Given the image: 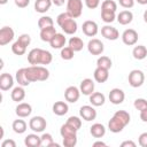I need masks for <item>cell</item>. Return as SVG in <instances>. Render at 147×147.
<instances>
[{
  "mask_svg": "<svg viewBox=\"0 0 147 147\" xmlns=\"http://www.w3.org/2000/svg\"><path fill=\"white\" fill-rule=\"evenodd\" d=\"M60 55H61V59H63V60H65V61H69V60H72V59H74V56H75V51H74L70 46H64L63 48H61Z\"/></svg>",
  "mask_w": 147,
  "mask_h": 147,
  "instance_id": "cell-37",
  "label": "cell"
},
{
  "mask_svg": "<svg viewBox=\"0 0 147 147\" xmlns=\"http://www.w3.org/2000/svg\"><path fill=\"white\" fill-rule=\"evenodd\" d=\"M93 146H94V147H96V146H103V147H106L107 144L103 142V141H100V140H99V141H95V142L93 144Z\"/></svg>",
  "mask_w": 147,
  "mask_h": 147,
  "instance_id": "cell-52",
  "label": "cell"
},
{
  "mask_svg": "<svg viewBox=\"0 0 147 147\" xmlns=\"http://www.w3.org/2000/svg\"><path fill=\"white\" fill-rule=\"evenodd\" d=\"M106 102V96L101 92H93L90 95V103L94 107H100Z\"/></svg>",
  "mask_w": 147,
  "mask_h": 147,
  "instance_id": "cell-29",
  "label": "cell"
},
{
  "mask_svg": "<svg viewBox=\"0 0 147 147\" xmlns=\"http://www.w3.org/2000/svg\"><path fill=\"white\" fill-rule=\"evenodd\" d=\"M25 71L30 83L45 82L49 78V71L44 65H30L25 68Z\"/></svg>",
  "mask_w": 147,
  "mask_h": 147,
  "instance_id": "cell-4",
  "label": "cell"
},
{
  "mask_svg": "<svg viewBox=\"0 0 147 147\" xmlns=\"http://www.w3.org/2000/svg\"><path fill=\"white\" fill-rule=\"evenodd\" d=\"M121 146H122V147H136L137 145H136V142L132 141V140H125V141H123V142L121 144Z\"/></svg>",
  "mask_w": 147,
  "mask_h": 147,
  "instance_id": "cell-49",
  "label": "cell"
},
{
  "mask_svg": "<svg viewBox=\"0 0 147 147\" xmlns=\"http://www.w3.org/2000/svg\"><path fill=\"white\" fill-rule=\"evenodd\" d=\"M113 65V61L109 56H106V55H101L98 57L96 60V67H100V68H103V69H110Z\"/></svg>",
  "mask_w": 147,
  "mask_h": 147,
  "instance_id": "cell-35",
  "label": "cell"
},
{
  "mask_svg": "<svg viewBox=\"0 0 147 147\" xmlns=\"http://www.w3.org/2000/svg\"><path fill=\"white\" fill-rule=\"evenodd\" d=\"M134 1L136 0H118V3L119 6H122L123 8L125 9H130L134 6Z\"/></svg>",
  "mask_w": 147,
  "mask_h": 147,
  "instance_id": "cell-44",
  "label": "cell"
},
{
  "mask_svg": "<svg viewBox=\"0 0 147 147\" xmlns=\"http://www.w3.org/2000/svg\"><path fill=\"white\" fill-rule=\"evenodd\" d=\"M127 80L132 87H134V88L140 87L145 82V74L139 69H133L130 71L129 76H127Z\"/></svg>",
  "mask_w": 147,
  "mask_h": 147,
  "instance_id": "cell-7",
  "label": "cell"
},
{
  "mask_svg": "<svg viewBox=\"0 0 147 147\" xmlns=\"http://www.w3.org/2000/svg\"><path fill=\"white\" fill-rule=\"evenodd\" d=\"M90 133L92 134V137L94 138H102L106 134V127L103 124L101 123H94L91 127H90Z\"/></svg>",
  "mask_w": 147,
  "mask_h": 147,
  "instance_id": "cell-30",
  "label": "cell"
},
{
  "mask_svg": "<svg viewBox=\"0 0 147 147\" xmlns=\"http://www.w3.org/2000/svg\"><path fill=\"white\" fill-rule=\"evenodd\" d=\"M108 98H109V101L113 105H121L125 99V93H124L123 90H121L118 87H115V88L110 90V92L108 94Z\"/></svg>",
  "mask_w": 147,
  "mask_h": 147,
  "instance_id": "cell-15",
  "label": "cell"
},
{
  "mask_svg": "<svg viewBox=\"0 0 147 147\" xmlns=\"http://www.w3.org/2000/svg\"><path fill=\"white\" fill-rule=\"evenodd\" d=\"M101 34L103 38L108 39V40H117L119 38V32L115 26L111 25H103L101 28Z\"/></svg>",
  "mask_w": 147,
  "mask_h": 147,
  "instance_id": "cell-16",
  "label": "cell"
},
{
  "mask_svg": "<svg viewBox=\"0 0 147 147\" xmlns=\"http://www.w3.org/2000/svg\"><path fill=\"white\" fill-rule=\"evenodd\" d=\"M77 129H75L74 126H71L70 124H68L67 122L60 127V134L62 138L65 137H76L77 136Z\"/></svg>",
  "mask_w": 147,
  "mask_h": 147,
  "instance_id": "cell-31",
  "label": "cell"
},
{
  "mask_svg": "<svg viewBox=\"0 0 147 147\" xmlns=\"http://www.w3.org/2000/svg\"><path fill=\"white\" fill-rule=\"evenodd\" d=\"M142 17H144V21H145V23H147V9L144 11V16H142Z\"/></svg>",
  "mask_w": 147,
  "mask_h": 147,
  "instance_id": "cell-54",
  "label": "cell"
},
{
  "mask_svg": "<svg viewBox=\"0 0 147 147\" xmlns=\"http://www.w3.org/2000/svg\"><path fill=\"white\" fill-rule=\"evenodd\" d=\"M56 33L57 32H56V29L54 26H48V28L41 29L40 30V39L45 42H49Z\"/></svg>",
  "mask_w": 147,
  "mask_h": 147,
  "instance_id": "cell-27",
  "label": "cell"
},
{
  "mask_svg": "<svg viewBox=\"0 0 147 147\" xmlns=\"http://www.w3.org/2000/svg\"><path fill=\"white\" fill-rule=\"evenodd\" d=\"M64 1H65V0H52L53 5H55V6H57V7L63 6V5H64Z\"/></svg>",
  "mask_w": 147,
  "mask_h": 147,
  "instance_id": "cell-51",
  "label": "cell"
},
{
  "mask_svg": "<svg viewBox=\"0 0 147 147\" xmlns=\"http://www.w3.org/2000/svg\"><path fill=\"white\" fill-rule=\"evenodd\" d=\"M101 18L105 23H113L116 20V13L114 11H107V10H101Z\"/></svg>",
  "mask_w": 147,
  "mask_h": 147,
  "instance_id": "cell-40",
  "label": "cell"
},
{
  "mask_svg": "<svg viewBox=\"0 0 147 147\" xmlns=\"http://www.w3.org/2000/svg\"><path fill=\"white\" fill-rule=\"evenodd\" d=\"M132 55L136 60H144L147 56V48L144 45H138L134 46V48L132 49Z\"/></svg>",
  "mask_w": 147,
  "mask_h": 147,
  "instance_id": "cell-33",
  "label": "cell"
},
{
  "mask_svg": "<svg viewBox=\"0 0 147 147\" xmlns=\"http://www.w3.org/2000/svg\"><path fill=\"white\" fill-rule=\"evenodd\" d=\"M93 77H94V80L96 83H106L109 78V70L108 69H103V68H100V67H96L94 72H93Z\"/></svg>",
  "mask_w": 147,
  "mask_h": 147,
  "instance_id": "cell-20",
  "label": "cell"
},
{
  "mask_svg": "<svg viewBox=\"0 0 147 147\" xmlns=\"http://www.w3.org/2000/svg\"><path fill=\"white\" fill-rule=\"evenodd\" d=\"M62 144L64 147H75L77 145V136L76 137H65L62 138Z\"/></svg>",
  "mask_w": 147,
  "mask_h": 147,
  "instance_id": "cell-43",
  "label": "cell"
},
{
  "mask_svg": "<svg viewBox=\"0 0 147 147\" xmlns=\"http://www.w3.org/2000/svg\"><path fill=\"white\" fill-rule=\"evenodd\" d=\"M13 86H14V77L8 72L1 74V76H0L1 91H9L10 88H13Z\"/></svg>",
  "mask_w": 147,
  "mask_h": 147,
  "instance_id": "cell-19",
  "label": "cell"
},
{
  "mask_svg": "<svg viewBox=\"0 0 147 147\" xmlns=\"http://www.w3.org/2000/svg\"><path fill=\"white\" fill-rule=\"evenodd\" d=\"M87 51L92 55H101L103 53V51H105V45L100 39L92 38L87 42Z\"/></svg>",
  "mask_w": 147,
  "mask_h": 147,
  "instance_id": "cell-10",
  "label": "cell"
},
{
  "mask_svg": "<svg viewBox=\"0 0 147 147\" xmlns=\"http://www.w3.org/2000/svg\"><path fill=\"white\" fill-rule=\"evenodd\" d=\"M79 116L86 121V122H91L94 121L96 118V110L94 108V106H90V105H84L80 107L79 109Z\"/></svg>",
  "mask_w": 147,
  "mask_h": 147,
  "instance_id": "cell-9",
  "label": "cell"
},
{
  "mask_svg": "<svg viewBox=\"0 0 147 147\" xmlns=\"http://www.w3.org/2000/svg\"><path fill=\"white\" fill-rule=\"evenodd\" d=\"M48 26H54L53 18L51 16H41L38 20V28L41 30V29H45V28H48Z\"/></svg>",
  "mask_w": 147,
  "mask_h": 147,
  "instance_id": "cell-38",
  "label": "cell"
},
{
  "mask_svg": "<svg viewBox=\"0 0 147 147\" xmlns=\"http://www.w3.org/2000/svg\"><path fill=\"white\" fill-rule=\"evenodd\" d=\"M53 61V55L49 51L42 48H32L28 53V62L31 65H47Z\"/></svg>",
  "mask_w": 147,
  "mask_h": 147,
  "instance_id": "cell-2",
  "label": "cell"
},
{
  "mask_svg": "<svg viewBox=\"0 0 147 147\" xmlns=\"http://www.w3.org/2000/svg\"><path fill=\"white\" fill-rule=\"evenodd\" d=\"M138 32L134 29H126L123 33H122V41L126 45V46H133L137 44L138 41Z\"/></svg>",
  "mask_w": 147,
  "mask_h": 147,
  "instance_id": "cell-12",
  "label": "cell"
},
{
  "mask_svg": "<svg viewBox=\"0 0 147 147\" xmlns=\"http://www.w3.org/2000/svg\"><path fill=\"white\" fill-rule=\"evenodd\" d=\"M15 32L10 26H2L0 29V45L5 46L14 40Z\"/></svg>",
  "mask_w": 147,
  "mask_h": 147,
  "instance_id": "cell-11",
  "label": "cell"
},
{
  "mask_svg": "<svg viewBox=\"0 0 147 147\" xmlns=\"http://www.w3.org/2000/svg\"><path fill=\"white\" fill-rule=\"evenodd\" d=\"M82 30H83V33L85 36H87V37H94L99 32V26H98L96 22L91 21V20H87V21H85L82 24Z\"/></svg>",
  "mask_w": 147,
  "mask_h": 147,
  "instance_id": "cell-13",
  "label": "cell"
},
{
  "mask_svg": "<svg viewBox=\"0 0 147 147\" xmlns=\"http://www.w3.org/2000/svg\"><path fill=\"white\" fill-rule=\"evenodd\" d=\"M40 138H41V146H45V147H53V146L59 147L60 146L59 144L54 142L53 137H52L51 133H47V132L46 133H42Z\"/></svg>",
  "mask_w": 147,
  "mask_h": 147,
  "instance_id": "cell-36",
  "label": "cell"
},
{
  "mask_svg": "<svg viewBox=\"0 0 147 147\" xmlns=\"http://www.w3.org/2000/svg\"><path fill=\"white\" fill-rule=\"evenodd\" d=\"M65 42H67V38L63 33H56L54 36V38L49 41V45L52 48L54 49H61L65 46Z\"/></svg>",
  "mask_w": 147,
  "mask_h": 147,
  "instance_id": "cell-22",
  "label": "cell"
},
{
  "mask_svg": "<svg viewBox=\"0 0 147 147\" xmlns=\"http://www.w3.org/2000/svg\"><path fill=\"white\" fill-rule=\"evenodd\" d=\"M24 145L26 147H40L41 146V138L36 133H30L24 139Z\"/></svg>",
  "mask_w": 147,
  "mask_h": 147,
  "instance_id": "cell-23",
  "label": "cell"
},
{
  "mask_svg": "<svg viewBox=\"0 0 147 147\" xmlns=\"http://www.w3.org/2000/svg\"><path fill=\"white\" fill-rule=\"evenodd\" d=\"M10 98L13 101L15 102H21L24 100L25 98V90H24V86H16V87H13L11 90V93H10Z\"/></svg>",
  "mask_w": 147,
  "mask_h": 147,
  "instance_id": "cell-26",
  "label": "cell"
},
{
  "mask_svg": "<svg viewBox=\"0 0 147 147\" xmlns=\"http://www.w3.org/2000/svg\"><path fill=\"white\" fill-rule=\"evenodd\" d=\"M138 144L141 147H147V132H142L138 138Z\"/></svg>",
  "mask_w": 147,
  "mask_h": 147,
  "instance_id": "cell-46",
  "label": "cell"
},
{
  "mask_svg": "<svg viewBox=\"0 0 147 147\" xmlns=\"http://www.w3.org/2000/svg\"><path fill=\"white\" fill-rule=\"evenodd\" d=\"M139 5H147V0H136Z\"/></svg>",
  "mask_w": 147,
  "mask_h": 147,
  "instance_id": "cell-53",
  "label": "cell"
},
{
  "mask_svg": "<svg viewBox=\"0 0 147 147\" xmlns=\"http://www.w3.org/2000/svg\"><path fill=\"white\" fill-rule=\"evenodd\" d=\"M82 117H78V116H70L68 119H67V123L70 124L71 126H74L75 129L79 130L80 126H82Z\"/></svg>",
  "mask_w": 147,
  "mask_h": 147,
  "instance_id": "cell-41",
  "label": "cell"
},
{
  "mask_svg": "<svg viewBox=\"0 0 147 147\" xmlns=\"http://www.w3.org/2000/svg\"><path fill=\"white\" fill-rule=\"evenodd\" d=\"M116 20L121 25H127L133 21V14H132L131 10H127V9L126 10H122V11H119L117 14Z\"/></svg>",
  "mask_w": 147,
  "mask_h": 147,
  "instance_id": "cell-21",
  "label": "cell"
},
{
  "mask_svg": "<svg viewBox=\"0 0 147 147\" xmlns=\"http://www.w3.org/2000/svg\"><path fill=\"white\" fill-rule=\"evenodd\" d=\"M67 13L72 18H78L83 14L82 0H67Z\"/></svg>",
  "mask_w": 147,
  "mask_h": 147,
  "instance_id": "cell-6",
  "label": "cell"
},
{
  "mask_svg": "<svg viewBox=\"0 0 147 147\" xmlns=\"http://www.w3.org/2000/svg\"><path fill=\"white\" fill-rule=\"evenodd\" d=\"M53 5L52 0H36L34 1V10L39 14H45L49 10L51 6Z\"/></svg>",
  "mask_w": 147,
  "mask_h": 147,
  "instance_id": "cell-25",
  "label": "cell"
},
{
  "mask_svg": "<svg viewBox=\"0 0 147 147\" xmlns=\"http://www.w3.org/2000/svg\"><path fill=\"white\" fill-rule=\"evenodd\" d=\"M1 147H16V142L13 139H6L1 142Z\"/></svg>",
  "mask_w": 147,
  "mask_h": 147,
  "instance_id": "cell-48",
  "label": "cell"
},
{
  "mask_svg": "<svg viewBox=\"0 0 147 147\" xmlns=\"http://www.w3.org/2000/svg\"><path fill=\"white\" fill-rule=\"evenodd\" d=\"M15 113L20 118L29 117L32 113V107L28 102H18V105L15 108Z\"/></svg>",
  "mask_w": 147,
  "mask_h": 147,
  "instance_id": "cell-17",
  "label": "cell"
},
{
  "mask_svg": "<svg viewBox=\"0 0 147 147\" xmlns=\"http://www.w3.org/2000/svg\"><path fill=\"white\" fill-rule=\"evenodd\" d=\"M31 44V37L28 33H22L16 41H14V44L11 45V52L15 55H24L26 52L28 46Z\"/></svg>",
  "mask_w": 147,
  "mask_h": 147,
  "instance_id": "cell-5",
  "label": "cell"
},
{
  "mask_svg": "<svg viewBox=\"0 0 147 147\" xmlns=\"http://www.w3.org/2000/svg\"><path fill=\"white\" fill-rule=\"evenodd\" d=\"M79 96H80V90L77 86H68L64 91V99L70 103L77 102L79 100Z\"/></svg>",
  "mask_w": 147,
  "mask_h": 147,
  "instance_id": "cell-14",
  "label": "cell"
},
{
  "mask_svg": "<svg viewBox=\"0 0 147 147\" xmlns=\"http://www.w3.org/2000/svg\"><path fill=\"white\" fill-rule=\"evenodd\" d=\"M84 1L88 9H95L100 5V0H84Z\"/></svg>",
  "mask_w": 147,
  "mask_h": 147,
  "instance_id": "cell-45",
  "label": "cell"
},
{
  "mask_svg": "<svg viewBox=\"0 0 147 147\" xmlns=\"http://www.w3.org/2000/svg\"><path fill=\"white\" fill-rule=\"evenodd\" d=\"M14 2L18 8H25L29 6L30 0H14Z\"/></svg>",
  "mask_w": 147,
  "mask_h": 147,
  "instance_id": "cell-47",
  "label": "cell"
},
{
  "mask_svg": "<svg viewBox=\"0 0 147 147\" xmlns=\"http://www.w3.org/2000/svg\"><path fill=\"white\" fill-rule=\"evenodd\" d=\"M131 116L126 110H117L108 122V130L113 133H119L130 123Z\"/></svg>",
  "mask_w": 147,
  "mask_h": 147,
  "instance_id": "cell-1",
  "label": "cell"
},
{
  "mask_svg": "<svg viewBox=\"0 0 147 147\" xmlns=\"http://www.w3.org/2000/svg\"><path fill=\"white\" fill-rule=\"evenodd\" d=\"M15 79L16 82L18 83V85L21 86H29L30 85V80L28 79V76H26V71H25V68H21L16 71L15 74Z\"/></svg>",
  "mask_w": 147,
  "mask_h": 147,
  "instance_id": "cell-28",
  "label": "cell"
},
{
  "mask_svg": "<svg viewBox=\"0 0 147 147\" xmlns=\"http://www.w3.org/2000/svg\"><path fill=\"white\" fill-rule=\"evenodd\" d=\"M8 2V0H0V5H6Z\"/></svg>",
  "mask_w": 147,
  "mask_h": 147,
  "instance_id": "cell-55",
  "label": "cell"
},
{
  "mask_svg": "<svg viewBox=\"0 0 147 147\" xmlns=\"http://www.w3.org/2000/svg\"><path fill=\"white\" fill-rule=\"evenodd\" d=\"M68 46H70L75 52H79L84 47V41L79 37H71L68 40Z\"/></svg>",
  "mask_w": 147,
  "mask_h": 147,
  "instance_id": "cell-34",
  "label": "cell"
},
{
  "mask_svg": "<svg viewBox=\"0 0 147 147\" xmlns=\"http://www.w3.org/2000/svg\"><path fill=\"white\" fill-rule=\"evenodd\" d=\"M140 119L145 123H147V109H144L140 111Z\"/></svg>",
  "mask_w": 147,
  "mask_h": 147,
  "instance_id": "cell-50",
  "label": "cell"
},
{
  "mask_svg": "<svg viewBox=\"0 0 147 147\" xmlns=\"http://www.w3.org/2000/svg\"><path fill=\"white\" fill-rule=\"evenodd\" d=\"M94 88H95V84L91 78H85L79 84L80 93L84 94V95H88L90 96L94 92Z\"/></svg>",
  "mask_w": 147,
  "mask_h": 147,
  "instance_id": "cell-18",
  "label": "cell"
},
{
  "mask_svg": "<svg viewBox=\"0 0 147 147\" xmlns=\"http://www.w3.org/2000/svg\"><path fill=\"white\" fill-rule=\"evenodd\" d=\"M133 106H134V108H136L137 110H139V111H141V110H144V109H147V100L144 99V98H138V99L134 100Z\"/></svg>",
  "mask_w": 147,
  "mask_h": 147,
  "instance_id": "cell-42",
  "label": "cell"
},
{
  "mask_svg": "<svg viewBox=\"0 0 147 147\" xmlns=\"http://www.w3.org/2000/svg\"><path fill=\"white\" fill-rule=\"evenodd\" d=\"M11 129H13V131L15 133L22 134V133H24L26 131L28 124H26V122L24 119H15L13 122V124H11Z\"/></svg>",
  "mask_w": 147,
  "mask_h": 147,
  "instance_id": "cell-32",
  "label": "cell"
},
{
  "mask_svg": "<svg viewBox=\"0 0 147 147\" xmlns=\"http://www.w3.org/2000/svg\"><path fill=\"white\" fill-rule=\"evenodd\" d=\"M52 110L55 115L57 116H63L65 115L68 111H69V106L65 101H56L53 107H52Z\"/></svg>",
  "mask_w": 147,
  "mask_h": 147,
  "instance_id": "cell-24",
  "label": "cell"
},
{
  "mask_svg": "<svg viewBox=\"0 0 147 147\" xmlns=\"http://www.w3.org/2000/svg\"><path fill=\"white\" fill-rule=\"evenodd\" d=\"M101 10H107V11H114V13H116V10H117V3L114 0H105L101 3Z\"/></svg>",
  "mask_w": 147,
  "mask_h": 147,
  "instance_id": "cell-39",
  "label": "cell"
},
{
  "mask_svg": "<svg viewBox=\"0 0 147 147\" xmlns=\"http://www.w3.org/2000/svg\"><path fill=\"white\" fill-rule=\"evenodd\" d=\"M56 23L57 25L62 29V31L65 33V34H75L77 32V29H78V24L76 22L75 18H72L67 11L65 13H61L57 15L56 17Z\"/></svg>",
  "mask_w": 147,
  "mask_h": 147,
  "instance_id": "cell-3",
  "label": "cell"
},
{
  "mask_svg": "<svg viewBox=\"0 0 147 147\" xmlns=\"http://www.w3.org/2000/svg\"><path fill=\"white\" fill-rule=\"evenodd\" d=\"M46 126H47V122L42 116H33L29 121V127L36 133L44 132Z\"/></svg>",
  "mask_w": 147,
  "mask_h": 147,
  "instance_id": "cell-8",
  "label": "cell"
}]
</instances>
